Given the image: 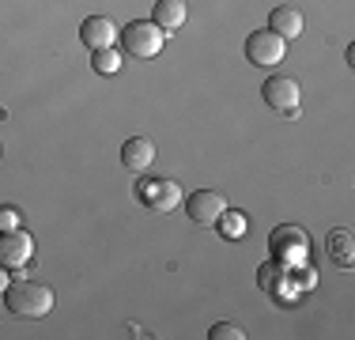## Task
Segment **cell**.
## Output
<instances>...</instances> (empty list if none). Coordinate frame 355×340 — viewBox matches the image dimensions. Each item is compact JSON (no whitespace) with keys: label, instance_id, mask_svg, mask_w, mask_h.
<instances>
[{"label":"cell","instance_id":"6da1fadb","mask_svg":"<svg viewBox=\"0 0 355 340\" xmlns=\"http://www.w3.org/2000/svg\"><path fill=\"white\" fill-rule=\"evenodd\" d=\"M4 303L15 318H46L53 310V291L38 280H15V284H8Z\"/></svg>","mask_w":355,"mask_h":340},{"label":"cell","instance_id":"7a4b0ae2","mask_svg":"<svg viewBox=\"0 0 355 340\" xmlns=\"http://www.w3.org/2000/svg\"><path fill=\"white\" fill-rule=\"evenodd\" d=\"M163 38L166 34L159 31L151 19H132V23L121 27V49L132 57V61H151V57H159Z\"/></svg>","mask_w":355,"mask_h":340},{"label":"cell","instance_id":"3957f363","mask_svg":"<svg viewBox=\"0 0 355 340\" xmlns=\"http://www.w3.org/2000/svg\"><path fill=\"white\" fill-rule=\"evenodd\" d=\"M137 201L151 212H178L185 197H182V185H178L174 178H140Z\"/></svg>","mask_w":355,"mask_h":340},{"label":"cell","instance_id":"277c9868","mask_svg":"<svg viewBox=\"0 0 355 340\" xmlns=\"http://www.w3.org/2000/svg\"><path fill=\"white\" fill-rule=\"evenodd\" d=\"M287 57V42L276 31H250L246 34V61L257 68H276Z\"/></svg>","mask_w":355,"mask_h":340},{"label":"cell","instance_id":"5b68a950","mask_svg":"<svg viewBox=\"0 0 355 340\" xmlns=\"http://www.w3.org/2000/svg\"><path fill=\"white\" fill-rule=\"evenodd\" d=\"M261 99L268 102V110H276V114H284V117H295L299 114V102H302V87L291 76H272V80H265V87H261Z\"/></svg>","mask_w":355,"mask_h":340},{"label":"cell","instance_id":"8992f818","mask_svg":"<svg viewBox=\"0 0 355 340\" xmlns=\"http://www.w3.org/2000/svg\"><path fill=\"white\" fill-rule=\"evenodd\" d=\"M182 208L197 227H216V219L223 216L227 201H223V193H216V189H197L182 201Z\"/></svg>","mask_w":355,"mask_h":340},{"label":"cell","instance_id":"52a82bcc","mask_svg":"<svg viewBox=\"0 0 355 340\" xmlns=\"http://www.w3.org/2000/svg\"><path fill=\"white\" fill-rule=\"evenodd\" d=\"M31 257H35V238L27 231H4L0 235V265L4 269H27Z\"/></svg>","mask_w":355,"mask_h":340},{"label":"cell","instance_id":"ba28073f","mask_svg":"<svg viewBox=\"0 0 355 340\" xmlns=\"http://www.w3.org/2000/svg\"><path fill=\"white\" fill-rule=\"evenodd\" d=\"M268 242H272V257H276V261L306 257V250H310V235L302 231V227H276Z\"/></svg>","mask_w":355,"mask_h":340},{"label":"cell","instance_id":"9c48e42d","mask_svg":"<svg viewBox=\"0 0 355 340\" xmlns=\"http://www.w3.org/2000/svg\"><path fill=\"white\" fill-rule=\"evenodd\" d=\"M155 144L148 140V136H129V140L121 144V163L132 170V174H144L151 163H155Z\"/></svg>","mask_w":355,"mask_h":340},{"label":"cell","instance_id":"30bf717a","mask_svg":"<svg viewBox=\"0 0 355 340\" xmlns=\"http://www.w3.org/2000/svg\"><path fill=\"white\" fill-rule=\"evenodd\" d=\"M80 42H83L87 49H106V46H114V42H117L114 19H106V15H91V19H83Z\"/></svg>","mask_w":355,"mask_h":340},{"label":"cell","instance_id":"8fae6325","mask_svg":"<svg viewBox=\"0 0 355 340\" xmlns=\"http://www.w3.org/2000/svg\"><path fill=\"white\" fill-rule=\"evenodd\" d=\"M151 23H155L163 34L182 31V23H185V0H155V8H151Z\"/></svg>","mask_w":355,"mask_h":340},{"label":"cell","instance_id":"7c38bea8","mask_svg":"<svg viewBox=\"0 0 355 340\" xmlns=\"http://www.w3.org/2000/svg\"><path fill=\"white\" fill-rule=\"evenodd\" d=\"M325 253H329V261H333L336 269H352L355 265V242H352V231H329L325 238Z\"/></svg>","mask_w":355,"mask_h":340},{"label":"cell","instance_id":"4fadbf2b","mask_svg":"<svg viewBox=\"0 0 355 340\" xmlns=\"http://www.w3.org/2000/svg\"><path fill=\"white\" fill-rule=\"evenodd\" d=\"M302 27H306V23H302V12H295L291 4L272 8V15H268V31H276L284 42H287V38H299Z\"/></svg>","mask_w":355,"mask_h":340},{"label":"cell","instance_id":"5bb4252c","mask_svg":"<svg viewBox=\"0 0 355 340\" xmlns=\"http://www.w3.org/2000/svg\"><path fill=\"white\" fill-rule=\"evenodd\" d=\"M216 227H219V235H223V238H242V235L250 231V219L242 216V212L223 208V216L216 219Z\"/></svg>","mask_w":355,"mask_h":340},{"label":"cell","instance_id":"9a60e30c","mask_svg":"<svg viewBox=\"0 0 355 340\" xmlns=\"http://www.w3.org/2000/svg\"><path fill=\"white\" fill-rule=\"evenodd\" d=\"M280 284H284V261H265V265H261V276H257V287L261 291H280Z\"/></svg>","mask_w":355,"mask_h":340},{"label":"cell","instance_id":"2e32d148","mask_svg":"<svg viewBox=\"0 0 355 340\" xmlns=\"http://www.w3.org/2000/svg\"><path fill=\"white\" fill-rule=\"evenodd\" d=\"M91 65H95V72L114 76L117 68H121V53H117L114 46H106V49H91Z\"/></svg>","mask_w":355,"mask_h":340},{"label":"cell","instance_id":"e0dca14e","mask_svg":"<svg viewBox=\"0 0 355 340\" xmlns=\"http://www.w3.org/2000/svg\"><path fill=\"white\" fill-rule=\"evenodd\" d=\"M208 337L212 340H246V329L234 325V321H216V325L208 329Z\"/></svg>","mask_w":355,"mask_h":340},{"label":"cell","instance_id":"ac0fdd59","mask_svg":"<svg viewBox=\"0 0 355 340\" xmlns=\"http://www.w3.org/2000/svg\"><path fill=\"white\" fill-rule=\"evenodd\" d=\"M19 227V208H12V204H0V235L4 231H15Z\"/></svg>","mask_w":355,"mask_h":340},{"label":"cell","instance_id":"d6986e66","mask_svg":"<svg viewBox=\"0 0 355 340\" xmlns=\"http://www.w3.org/2000/svg\"><path fill=\"white\" fill-rule=\"evenodd\" d=\"M8 284H12V276H8V269H4V265H0V295H4V291H8Z\"/></svg>","mask_w":355,"mask_h":340},{"label":"cell","instance_id":"ffe728a7","mask_svg":"<svg viewBox=\"0 0 355 340\" xmlns=\"http://www.w3.org/2000/svg\"><path fill=\"white\" fill-rule=\"evenodd\" d=\"M0 151H4V148H0Z\"/></svg>","mask_w":355,"mask_h":340}]
</instances>
